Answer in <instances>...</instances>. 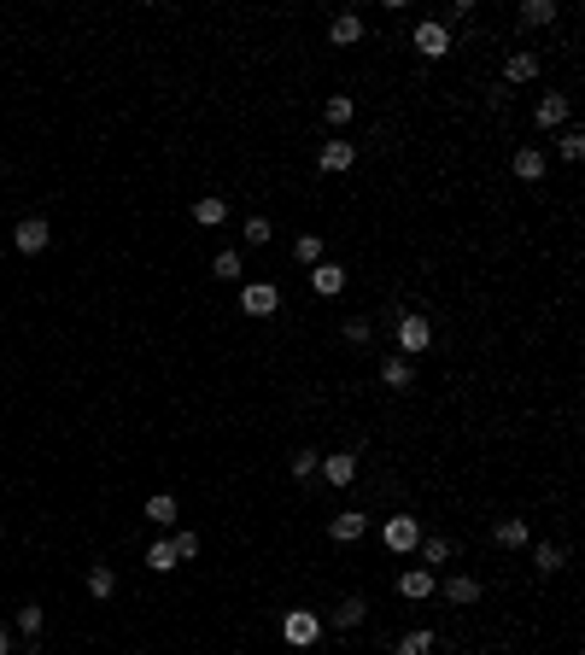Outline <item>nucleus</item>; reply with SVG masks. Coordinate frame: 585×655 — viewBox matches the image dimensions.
Returning <instances> with one entry per match:
<instances>
[{"label":"nucleus","mask_w":585,"mask_h":655,"mask_svg":"<svg viewBox=\"0 0 585 655\" xmlns=\"http://www.w3.org/2000/svg\"><path fill=\"white\" fill-rule=\"evenodd\" d=\"M281 638H287V650H310V643L322 638V614L287 609V614H281Z\"/></svg>","instance_id":"nucleus-1"},{"label":"nucleus","mask_w":585,"mask_h":655,"mask_svg":"<svg viewBox=\"0 0 585 655\" xmlns=\"http://www.w3.org/2000/svg\"><path fill=\"white\" fill-rule=\"evenodd\" d=\"M428 346H433V322L421 310H405L398 316V357H421Z\"/></svg>","instance_id":"nucleus-2"},{"label":"nucleus","mask_w":585,"mask_h":655,"mask_svg":"<svg viewBox=\"0 0 585 655\" xmlns=\"http://www.w3.org/2000/svg\"><path fill=\"white\" fill-rule=\"evenodd\" d=\"M381 539H387L392 556H416V544H421V521H416V515H387Z\"/></svg>","instance_id":"nucleus-3"},{"label":"nucleus","mask_w":585,"mask_h":655,"mask_svg":"<svg viewBox=\"0 0 585 655\" xmlns=\"http://www.w3.org/2000/svg\"><path fill=\"white\" fill-rule=\"evenodd\" d=\"M410 47H416L421 59H445L451 53V29L439 24V18H421V24L410 29Z\"/></svg>","instance_id":"nucleus-4"},{"label":"nucleus","mask_w":585,"mask_h":655,"mask_svg":"<svg viewBox=\"0 0 585 655\" xmlns=\"http://www.w3.org/2000/svg\"><path fill=\"white\" fill-rule=\"evenodd\" d=\"M240 310H246V316H276V310H281V287H276V281H246V287H240Z\"/></svg>","instance_id":"nucleus-5"},{"label":"nucleus","mask_w":585,"mask_h":655,"mask_svg":"<svg viewBox=\"0 0 585 655\" xmlns=\"http://www.w3.org/2000/svg\"><path fill=\"white\" fill-rule=\"evenodd\" d=\"M47 240H53V228H47L42 217H24V223L12 228V246L24 252V258H36V252H47Z\"/></svg>","instance_id":"nucleus-6"},{"label":"nucleus","mask_w":585,"mask_h":655,"mask_svg":"<svg viewBox=\"0 0 585 655\" xmlns=\"http://www.w3.org/2000/svg\"><path fill=\"white\" fill-rule=\"evenodd\" d=\"M357 164V147L351 140H322L317 147V170H328V176H340V170Z\"/></svg>","instance_id":"nucleus-7"},{"label":"nucleus","mask_w":585,"mask_h":655,"mask_svg":"<svg viewBox=\"0 0 585 655\" xmlns=\"http://www.w3.org/2000/svg\"><path fill=\"white\" fill-rule=\"evenodd\" d=\"M433 591H439V573H428V568H405V573H398V597L421 603V597H433Z\"/></svg>","instance_id":"nucleus-8"},{"label":"nucleus","mask_w":585,"mask_h":655,"mask_svg":"<svg viewBox=\"0 0 585 655\" xmlns=\"http://www.w3.org/2000/svg\"><path fill=\"white\" fill-rule=\"evenodd\" d=\"M363 527H369V515H363V509H340V515L328 521V539H334V544H357Z\"/></svg>","instance_id":"nucleus-9"},{"label":"nucleus","mask_w":585,"mask_h":655,"mask_svg":"<svg viewBox=\"0 0 585 655\" xmlns=\"http://www.w3.org/2000/svg\"><path fill=\"white\" fill-rule=\"evenodd\" d=\"M317 475L328 480V486H351V480H357V457H351V451H334V457H322Z\"/></svg>","instance_id":"nucleus-10"},{"label":"nucleus","mask_w":585,"mask_h":655,"mask_svg":"<svg viewBox=\"0 0 585 655\" xmlns=\"http://www.w3.org/2000/svg\"><path fill=\"white\" fill-rule=\"evenodd\" d=\"M310 293H317V299L346 293V269H340V264H317V269H310Z\"/></svg>","instance_id":"nucleus-11"},{"label":"nucleus","mask_w":585,"mask_h":655,"mask_svg":"<svg viewBox=\"0 0 585 655\" xmlns=\"http://www.w3.org/2000/svg\"><path fill=\"white\" fill-rule=\"evenodd\" d=\"M445 603H451V609L480 603V579H474V573H451V579H445Z\"/></svg>","instance_id":"nucleus-12"},{"label":"nucleus","mask_w":585,"mask_h":655,"mask_svg":"<svg viewBox=\"0 0 585 655\" xmlns=\"http://www.w3.org/2000/svg\"><path fill=\"white\" fill-rule=\"evenodd\" d=\"M533 117H539V129H562L568 124V94H544L539 106H533Z\"/></svg>","instance_id":"nucleus-13"},{"label":"nucleus","mask_w":585,"mask_h":655,"mask_svg":"<svg viewBox=\"0 0 585 655\" xmlns=\"http://www.w3.org/2000/svg\"><path fill=\"white\" fill-rule=\"evenodd\" d=\"M328 42H334V47H357L363 42V18L357 12H340L334 24H328Z\"/></svg>","instance_id":"nucleus-14"},{"label":"nucleus","mask_w":585,"mask_h":655,"mask_svg":"<svg viewBox=\"0 0 585 655\" xmlns=\"http://www.w3.org/2000/svg\"><path fill=\"white\" fill-rule=\"evenodd\" d=\"M533 76H539V53H527V47H521V53L503 59V83H533Z\"/></svg>","instance_id":"nucleus-15"},{"label":"nucleus","mask_w":585,"mask_h":655,"mask_svg":"<svg viewBox=\"0 0 585 655\" xmlns=\"http://www.w3.org/2000/svg\"><path fill=\"white\" fill-rule=\"evenodd\" d=\"M416 568H428V573H439V568H445V562H451V539H421L416 544Z\"/></svg>","instance_id":"nucleus-16"},{"label":"nucleus","mask_w":585,"mask_h":655,"mask_svg":"<svg viewBox=\"0 0 585 655\" xmlns=\"http://www.w3.org/2000/svg\"><path fill=\"white\" fill-rule=\"evenodd\" d=\"M211 276H217V281H240V276H246V258H240L235 246H223L217 258H211Z\"/></svg>","instance_id":"nucleus-17"},{"label":"nucleus","mask_w":585,"mask_h":655,"mask_svg":"<svg viewBox=\"0 0 585 655\" xmlns=\"http://www.w3.org/2000/svg\"><path fill=\"white\" fill-rule=\"evenodd\" d=\"M194 223H199V228H217V223H228V199L205 194V199L194 205Z\"/></svg>","instance_id":"nucleus-18"},{"label":"nucleus","mask_w":585,"mask_h":655,"mask_svg":"<svg viewBox=\"0 0 585 655\" xmlns=\"http://www.w3.org/2000/svg\"><path fill=\"white\" fill-rule=\"evenodd\" d=\"M381 380H387L392 392H410V380H416V369H410V357H387V363H381Z\"/></svg>","instance_id":"nucleus-19"},{"label":"nucleus","mask_w":585,"mask_h":655,"mask_svg":"<svg viewBox=\"0 0 585 655\" xmlns=\"http://www.w3.org/2000/svg\"><path fill=\"white\" fill-rule=\"evenodd\" d=\"M498 544H503V550H527V521H521V515H503L498 521Z\"/></svg>","instance_id":"nucleus-20"},{"label":"nucleus","mask_w":585,"mask_h":655,"mask_svg":"<svg viewBox=\"0 0 585 655\" xmlns=\"http://www.w3.org/2000/svg\"><path fill=\"white\" fill-rule=\"evenodd\" d=\"M363 614H369V603H363V597H346V603H334V614H328V620H334L340 632H351V627H363Z\"/></svg>","instance_id":"nucleus-21"},{"label":"nucleus","mask_w":585,"mask_h":655,"mask_svg":"<svg viewBox=\"0 0 585 655\" xmlns=\"http://www.w3.org/2000/svg\"><path fill=\"white\" fill-rule=\"evenodd\" d=\"M557 153L568 158V164H580V158H585V129H580V124H562V135H557Z\"/></svg>","instance_id":"nucleus-22"},{"label":"nucleus","mask_w":585,"mask_h":655,"mask_svg":"<svg viewBox=\"0 0 585 655\" xmlns=\"http://www.w3.org/2000/svg\"><path fill=\"white\" fill-rule=\"evenodd\" d=\"M533 568H539V573H562V568H568V550H562V544H533Z\"/></svg>","instance_id":"nucleus-23"},{"label":"nucleus","mask_w":585,"mask_h":655,"mask_svg":"<svg viewBox=\"0 0 585 655\" xmlns=\"http://www.w3.org/2000/svg\"><path fill=\"white\" fill-rule=\"evenodd\" d=\"M509 170H516L521 181H539V176H544V153H539V147H521V153H516V164H509Z\"/></svg>","instance_id":"nucleus-24"},{"label":"nucleus","mask_w":585,"mask_h":655,"mask_svg":"<svg viewBox=\"0 0 585 655\" xmlns=\"http://www.w3.org/2000/svg\"><path fill=\"white\" fill-rule=\"evenodd\" d=\"M147 521H153V527H176V498H170V491L147 498Z\"/></svg>","instance_id":"nucleus-25"},{"label":"nucleus","mask_w":585,"mask_h":655,"mask_svg":"<svg viewBox=\"0 0 585 655\" xmlns=\"http://www.w3.org/2000/svg\"><path fill=\"white\" fill-rule=\"evenodd\" d=\"M351 112H357V106H351L346 94H328L322 100V117H328V129H340V124H351Z\"/></svg>","instance_id":"nucleus-26"},{"label":"nucleus","mask_w":585,"mask_h":655,"mask_svg":"<svg viewBox=\"0 0 585 655\" xmlns=\"http://www.w3.org/2000/svg\"><path fill=\"white\" fill-rule=\"evenodd\" d=\"M292 258H299L305 269H317L322 264V235H299V240H292Z\"/></svg>","instance_id":"nucleus-27"},{"label":"nucleus","mask_w":585,"mask_h":655,"mask_svg":"<svg viewBox=\"0 0 585 655\" xmlns=\"http://www.w3.org/2000/svg\"><path fill=\"white\" fill-rule=\"evenodd\" d=\"M112 586H117V573L106 568V562H94V568H88V597H112Z\"/></svg>","instance_id":"nucleus-28"},{"label":"nucleus","mask_w":585,"mask_h":655,"mask_svg":"<svg viewBox=\"0 0 585 655\" xmlns=\"http://www.w3.org/2000/svg\"><path fill=\"white\" fill-rule=\"evenodd\" d=\"M147 568H153V573H170V568H176V550H170V539H158L153 550H147Z\"/></svg>","instance_id":"nucleus-29"},{"label":"nucleus","mask_w":585,"mask_h":655,"mask_svg":"<svg viewBox=\"0 0 585 655\" xmlns=\"http://www.w3.org/2000/svg\"><path fill=\"white\" fill-rule=\"evenodd\" d=\"M557 18V0H527L521 6V24H550Z\"/></svg>","instance_id":"nucleus-30"},{"label":"nucleus","mask_w":585,"mask_h":655,"mask_svg":"<svg viewBox=\"0 0 585 655\" xmlns=\"http://www.w3.org/2000/svg\"><path fill=\"white\" fill-rule=\"evenodd\" d=\"M340 334H346L351 346H369V334H375V328H369V316H351V322H340Z\"/></svg>","instance_id":"nucleus-31"},{"label":"nucleus","mask_w":585,"mask_h":655,"mask_svg":"<svg viewBox=\"0 0 585 655\" xmlns=\"http://www.w3.org/2000/svg\"><path fill=\"white\" fill-rule=\"evenodd\" d=\"M317 468H322V457H317V451H299V457H292V468H287V475H292V480H310V475H317Z\"/></svg>","instance_id":"nucleus-32"},{"label":"nucleus","mask_w":585,"mask_h":655,"mask_svg":"<svg viewBox=\"0 0 585 655\" xmlns=\"http://www.w3.org/2000/svg\"><path fill=\"white\" fill-rule=\"evenodd\" d=\"M398 655H433V632H421V627H416L405 643H398Z\"/></svg>","instance_id":"nucleus-33"},{"label":"nucleus","mask_w":585,"mask_h":655,"mask_svg":"<svg viewBox=\"0 0 585 655\" xmlns=\"http://www.w3.org/2000/svg\"><path fill=\"white\" fill-rule=\"evenodd\" d=\"M170 550H176V562H194V556H199V532H176V539H170Z\"/></svg>","instance_id":"nucleus-34"},{"label":"nucleus","mask_w":585,"mask_h":655,"mask_svg":"<svg viewBox=\"0 0 585 655\" xmlns=\"http://www.w3.org/2000/svg\"><path fill=\"white\" fill-rule=\"evenodd\" d=\"M240 240H246V246H269V217H252V223L240 228Z\"/></svg>","instance_id":"nucleus-35"},{"label":"nucleus","mask_w":585,"mask_h":655,"mask_svg":"<svg viewBox=\"0 0 585 655\" xmlns=\"http://www.w3.org/2000/svg\"><path fill=\"white\" fill-rule=\"evenodd\" d=\"M18 632H24V638H36V632H42V609H36V603H29V609H18Z\"/></svg>","instance_id":"nucleus-36"},{"label":"nucleus","mask_w":585,"mask_h":655,"mask_svg":"<svg viewBox=\"0 0 585 655\" xmlns=\"http://www.w3.org/2000/svg\"><path fill=\"white\" fill-rule=\"evenodd\" d=\"M0 655H6V632H0Z\"/></svg>","instance_id":"nucleus-37"},{"label":"nucleus","mask_w":585,"mask_h":655,"mask_svg":"<svg viewBox=\"0 0 585 655\" xmlns=\"http://www.w3.org/2000/svg\"><path fill=\"white\" fill-rule=\"evenodd\" d=\"M0 176H6V158H0Z\"/></svg>","instance_id":"nucleus-38"},{"label":"nucleus","mask_w":585,"mask_h":655,"mask_svg":"<svg viewBox=\"0 0 585 655\" xmlns=\"http://www.w3.org/2000/svg\"><path fill=\"white\" fill-rule=\"evenodd\" d=\"M287 655H305V650H287Z\"/></svg>","instance_id":"nucleus-39"}]
</instances>
